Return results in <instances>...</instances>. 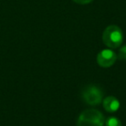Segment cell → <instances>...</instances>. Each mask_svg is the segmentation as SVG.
Segmentation results:
<instances>
[{
	"mask_svg": "<svg viewBox=\"0 0 126 126\" xmlns=\"http://www.w3.org/2000/svg\"><path fill=\"white\" fill-rule=\"evenodd\" d=\"M117 56L110 49H104L97 56V62L102 67H110L116 62Z\"/></svg>",
	"mask_w": 126,
	"mask_h": 126,
	"instance_id": "4",
	"label": "cell"
},
{
	"mask_svg": "<svg viewBox=\"0 0 126 126\" xmlns=\"http://www.w3.org/2000/svg\"><path fill=\"white\" fill-rule=\"evenodd\" d=\"M73 1L79 4H88L91 2H93V0H73Z\"/></svg>",
	"mask_w": 126,
	"mask_h": 126,
	"instance_id": "8",
	"label": "cell"
},
{
	"mask_svg": "<svg viewBox=\"0 0 126 126\" xmlns=\"http://www.w3.org/2000/svg\"><path fill=\"white\" fill-rule=\"evenodd\" d=\"M103 91L96 86L90 85L85 87L81 93L82 99L89 105H98L103 99Z\"/></svg>",
	"mask_w": 126,
	"mask_h": 126,
	"instance_id": "3",
	"label": "cell"
},
{
	"mask_svg": "<svg viewBox=\"0 0 126 126\" xmlns=\"http://www.w3.org/2000/svg\"><path fill=\"white\" fill-rule=\"evenodd\" d=\"M105 126H122V123L117 117H110L105 120Z\"/></svg>",
	"mask_w": 126,
	"mask_h": 126,
	"instance_id": "6",
	"label": "cell"
},
{
	"mask_svg": "<svg viewBox=\"0 0 126 126\" xmlns=\"http://www.w3.org/2000/svg\"><path fill=\"white\" fill-rule=\"evenodd\" d=\"M103 42L110 48H117L121 46L124 39L122 30L117 25L108 26L103 33Z\"/></svg>",
	"mask_w": 126,
	"mask_h": 126,
	"instance_id": "2",
	"label": "cell"
},
{
	"mask_svg": "<svg viewBox=\"0 0 126 126\" xmlns=\"http://www.w3.org/2000/svg\"><path fill=\"white\" fill-rule=\"evenodd\" d=\"M117 57L120 60H123V61H126V45L123 46L120 48L118 52V56Z\"/></svg>",
	"mask_w": 126,
	"mask_h": 126,
	"instance_id": "7",
	"label": "cell"
},
{
	"mask_svg": "<svg viewBox=\"0 0 126 126\" xmlns=\"http://www.w3.org/2000/svg\"><path fill=\"white\" fill-rule=\"evenodd\" d=\"M105 122V117L99 110L88 109L79 115L77 126H104Z\"/></svg>",
	"mask_w": 126,
	"mask_h": 126,
	"instance_id": "1",
	"label": "cell"
},
{
	"mask_svg": "<svg viewBox=\"0 0 126 126\" xmlns=\"http://www.w3.org/2000/svg\"><path fill=\"white\" fill-rule=\"evenodd\" d=\"M103 106L106 111L108 112H115L120 107V103L118 99L113 96H108L104 99Z\"/></svg>",
	"mask_w": 126,
	"mask_h": 126,
	"instance_id": "5",
	"label": "cell"
}]
</instances>
